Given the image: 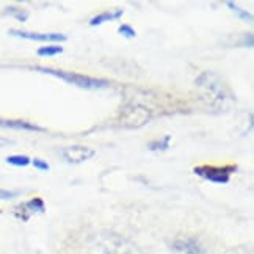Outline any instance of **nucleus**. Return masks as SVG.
Segmentation results:
<instances>
[{
	"instance_id": "obj_1",
	"label": "nucleus",
	"mask_w": 254,
	"mask_h": 254,
	"mask_svg": "<svg viewBox=\"0 0 254 254\" xmlns=\"http://www.w3.org/2000/svg\"><path fill=\"white\" fill-rule=\"evenodd\" d=\"M36 71L58 77V79L64 80L66 83L75 85L79 88H85V90H102V88H109L110 83L102 79H94V77H88L83 74H77L71 71H60V69H52V67H35Z\"/></svg>"
},
{
	"instance_id": "obj_2",
	"label": "nucleus",
	"mask_w": 254,
	"mask_h": 254,
	"mask_svg": "<svg viewBox=\"0 0 254 254\" xmlns=\"http://www.w3.org/2000/svg\"><path fill=\"white\" fill-rule=\"evenodd\" d=\"M237 170V167H213V165H199L194 167L193 173L199 178L213 184H228L231 179V173Z\"/></svg>"
},
{
	"instance_id": "obj_3",
	"label": "nucleus",
	"mask_w": 254,
	"mask_h": 254,
	"mask_svg": "<svg viewBox=\"0 0 254 254\" xmlns=\"http://www.w3.org/2000/svg\"><path fill=\"white\" fill-rule=\"evenodd\" d=\"M96 155V151L88 148V146H67V148L62 149V157L67 162V163H83L86 160L93 159Z\"/></svg>"
},
{
	"instance_id": "obj_4",
	"label": "nucleus",
	"mask_w": 254,
	"mask_h": 254,
	"mask_svg": "<svg viewBox=\"0 0 254 254\" xmlns=\"http://www.w3.org/2000/svg\"><path fill=\"white\" fill-rule=\"evenodd\" d=\"M151 118L149 112L143 107H129L126 109L121 116V124L124 127H140L144 123H148Z\"/></svg>"
},
{
	"instance_id": "obj_5",
	"label": "nucleus",
	"mask_w": 254,
	"mask_h": 254,
	"mask_svg": "<svg viewBox=\"0 0 254 254\" xmlns=\"http://www.w3.org/2000/svg\"><path fill=\"white\" fill-rule=\"evenodd\" d=\"M11 36L24 38L30 41H41V43H64L66 36L63 33H38V32H25V30H9Z\"/></svg>"
},
{
	"instance_id": "obj_6",
	"label": "nucleus",
	"mask_w": 254,
	"mask_h": 254,
	"mask_svg": "<svg viewBox=\"0 0 254 254\" xmlns=\"http://www.w3.org/2000/svg\"><path fill=\"white\" fill-rule=\"evenodd\" d=\"M46 210V206H44V201L41 198H33L30 201H27L21 206H17L16 210H14V215L17 218H21L22 221H27L28 218L32 217L35 213H43Z\"/></svg>"
},
{
	"instance_id": "obj_7",
	"label": "nucleus",
	"mask_w": 254,
	"mask_h": 254,
	"mask_svg": "<svg viewBox=\"0 0 254 254\" xmlns=\"http://www.w3.org/2000/svg\"><path fill=\"white\" fill-rule=\"evenodd\" d=\"M173 250L179 254H202V248L198 245L196 240L185 239L173 243Z\"/></svg>"
},
{
	"instance_id": "obj_8",
	"label": "nucleus",
	"mask_w": 254,
	"mask_h": 254,
	"mask_svg": "<svg viewBox=\"0 0 254 254\" xmlns=\"http://www.w3.org/2000/svg\"><path fill=\"white\" fill-rule=\"evenodd\" d=\"M0 127H9V129H19V130H33V132L44 130L43 127L28 121H13V120H0Z\"/></svg>"
},
{
	"instance_id": "obj_9",
	"label": "nucleus",
	"mask_w": 254,
	"mask_h": 254,
	"mask_svg": "<svg viewBox=\"0 0 254 254\" xmlns=\"http://www.w3.org/2000/svg\"><path fill=\"white\" fill-rule=\"evenodd\" d=\"M124 14V11L121 8H116L113 11H105V13H101L94 17H91L90 21V25H101V24H105V22H110V21H116V19H120L121 16Z\"/></svg>"
},
{
	"instance_id": "obj_10",
	"label": "nucleus",
	"mask_w": 254,
	"mask_h": 254,
	"mask_svg": "<svg viewBox=\"0 0 254 254\" xmlns=\"http://www.w3.org/2000/svg\"><path fill=\"white\" fill-rule=\"evenodd\" d=\"M6 163L13 165V167H28L32 163V159L28 155H9L6 157Z\"/></svg>"
},
{
	"instance_id": "obj_11",
	"label": "nucleus",
	"mask_w": 254,
	"mask_h": 254,
	"mask_svg": "<svg viewBox=\"0 0 254 254\" xmlns=\"http://www.w3.org/2000/svg\"><path fill=\"white\" fill-rule=\"evenodd\" d=\"M5 14L14 16L17 21H21V22H25L27 19H28V11H25V9H21V8H16V6H8L5 9Z\"/></svg>"
},
{
	"instance_id": "obj_12",
	"label": "nucleus",
	"mask_w": 254,
	"mask_h": 254,
	"mask_svg": "<svg viewBox=\"0 0 254 254\" xmlns=\"http://www.w3.org/2000/svg\"><path fill=\"white\" fill-rule=\"evenodd\" d=\"M63 52V47L62 46H44L38 49V55L40 57H54Z\"/></svg>"
},
{
	"instance_id": "obj_13",
	"label": "nucleus",
	"mask_w": 254,
	"mask_h": 254,
	"mask_svg": "<svg viewBox=\"0 0 254 254\" xmlns=\"http://www.w3.org/2000/svg\"><path fill=\"white\" fill-rule=\"evenodd\" d=\"M170 140H171V136L170 135H165L162 140L151 141L149 143V149L151 151H167L168 146H170Z\"/></svg>"
},
{
	"instance_id": "obj_14",
	"label": "nucleus",
	"mask_w": 254,
	"mask_h": 254,
	"mask_svg": "<svg viewBox=\"0 0 254 254\" xmlns=\"http://www.w3.org/2000/svg\"><path fill=\"white\" fill-rule=\"evenodd\" d=\"M226 5L229 6V9H232V11H236V13L239 14V17L243 19V21H247V22H251V21H253V16H251L248 11H245V9L239 8V5L232 3V2H226Z\"/></svg>"
},
{
	"instance_id": "obj_15",
	"label": "nucleus",
	"mask_w": 254,
	"mask_h": 254,
	"mask_svg": "<svg viewBox=\"0 0 254 254\" xmlns=\"http://www.w3.org/2000/svg\"><path fill=\"white\" fill-rule=\"evenodd\" d=\"M118 32H120V35H123V36H126V38H135V36H136L135 28H132L130 25H127V24L120 25Z\"/></svg>"
},
{
	"instance_id": "obj_16",
	"label": "nucleus",
	"mask_w": 254,
	"mask_h": 254,
	"mask_svg": "<svg viewBox=\"0 0 254 254\" xmlns=\"http://www.w3.org/2000/svg\"><path fill=\"white\" fill-rule=\"evenodd\" d=\"M33 167L36 168V170H41V171H49V163L47 162H44V160H41V159H33Z\"/></svg>"
},
{
	"instance_id": "obj_17",
	"label": "nucleus",
	"mask_w": 254,
	"mask_h": 254,
	"mask_svg": "<svg viewBox=\"0 0 254 254\" xmlns=\"http://www.w3.org/2000/svg\"><path fill=\"white\" fill-rule=\"evenodd\" d=\"M17 196V193L16 191H9V190H3V189H0V199L2 201H8V199H13Z\"/></svg>"
}]
</instances>
